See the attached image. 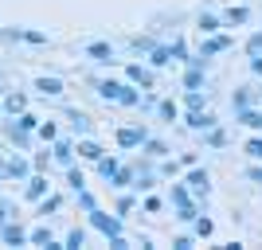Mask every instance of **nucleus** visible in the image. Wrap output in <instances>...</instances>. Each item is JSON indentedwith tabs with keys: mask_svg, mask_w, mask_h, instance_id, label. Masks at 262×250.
Segmentation results:
<instances>
[{
	"mask_svg": "<svg viewBox=\"0 0 262 250\" xmlns=\"http://www.w3.org/2000/svg\"><path fill=\"white\" fill-rule=\"evenodd\" d=\"M227 47H231V39L215 32V35H208V39H204V51H200V55H204V59H211V55H223Z\"/></svg>",
	"mask_w": 262,
	"mask_h": 250,
	"instance_id": "nucleus-5",
	"label": "nucleus"
},
{
	"mask_svg": "<svg viewBox=\"0 0 262 250\" xmlns=\"http://www.w3.org/2000/svg\"><path fill=\"white\" fill-rule=\"evenodd\" d=\"M35 90H39V94H43V98H59V94H63V82H59V78H35Z\"/></svg>",
	"mask_w": 262,
	"mask_h": 250,
	"instance_id": "nucleus-9",
	"label": "nucleus"
},
{
	"mask_svg": "<svg viewBox=\"0 0 262 250\" xmlns=\"http://www.w3.org/2000/svg\"><path fill=\"white\" fill-rule=\"evenodd\" d=\"M98 94L106 102H118V94H121V82H114V78H106V82H98Z\"/></svg>",
	"mask_w": 262,
	"mask_h": 250,
	"instance_id": "nucleus-22",
	"label": "nucleus"
},
{
	"mask_svg": "<svg viewBox=\"0 0 262 250\" xmlns=\"http://www.w3.org/2000/svg\"><path fill=\"white\" fill-rule=\"evenodd\" d=\"M219 28H223V20H219V16H211V12H204V16H200V35H215Z\"/></svg>",
	"mask_w": 262,
	"mask_h": 250,
	"instance_id": "nucleus-16",
	"label": "nucleus"
},
{
	"mask_svg": "<svg viewBox=\"0 0 262 250\" xmlns=\"http://www.w3.org/2000/svg\"><path fill=\"white\" fill-rule=\"evenodd\" d=\"M204 133H208V145H211V149H223V145H227V133L215 129V125H211V129H204Z\"/></svg>",
	"mask_w": 262,
	"mask_h": 250,
	"instance_id": "nucleus-29",
	"label": "nucleus"
},
{
	"mask_svg": "<svg viewBox=\"0 0 262 250\" xmlns=\"http://www.w3.org/2000/svg\"><path fill=\"white\" fill-rule=\"evenodd\" d=\"M251 71H254V75H262V51L251 55Z\"/></svg>",
	"mask_w": 262,
	"mask_h": 250,
	"instance_id": "nucleus-50",
	"label": "nucleus"
},
{
	"mask_svg": "<svg viewBox=\"0 0 262 250\" xmlns=\"http://www.w3.org/2000/svg\"><path fill=\"white\" fill-rule=\"evenodd\" d=\"M247 156H251V161H262V137H251V141H247Z\"/></svg>",
	"mask_w": 262,
	"mask_h": 250,
	"instance_id": "nucleus-36",
	"label": "nucleus"
},
{
	"mask_svg": "<svg viewBox=\"0 0 262 250\" xmlns=\"http://www.w3.org/2000/svg\"><path fill=\"white\" fill-rule=\"evenodd\" d=\"M78 156H82V161H98V156H106V149H102L98 141H86V137H82V141H78Z\"/></svg>",
	"mask_w": 262,
	"mask_h": 250,
	"instance_id": "nucleus-13",
	"label": "nucleus"
},
{
	"mask_svg": "<svg viewBox=\"0 0 262 250\" xmlns=\"http://www.w3.org/2000/svg\"><path fill=\"white\" fill-rule=\"evenodd\" d=\"M39 137H43L47 145H51L55 137H59V129H55V121H39Z\"/></svg>",
	"mask_w": 262,
	"mask_h": 250,
	"instance_id": "nucleus-33",
	"label": "nucleus"
},
{
	"mask_svg": "<svg viewBox=\"0 0 262 250\" xmlns=\"http://www.w3.org/2000/svg\"><path fill=\"white\" fill-rule=\"evenodd\" d=\"M12 211H16V207H12V203H4V199H0V223H4V219H12Z\"/></svg>",
	"mask_w": 262,
	"mask_h": 250,
	"instance_id": "nucleus-48",
	"label": "nucleus"
},
{
	"mask_svg": "<svg viewBox=\"0 0 262 250\" xmlns=\"http://www.w3.org/2000/svg\"><path fill=\"white\" fill-rule=\"evenodd\" d=\"M211 125H215V118H211V113H204V109H188V129H211Z\"/></svg>",
	"mask_w": 262,
	"mask_h": 250,
	"instance_id": "nucleus-8",
	"label": "nucleus"
},
{
	"mask_svg": "<svg viewBox=\"0 0 262 250\" xmlns=\"http://www.w3.org/2000/svg\"><path fill=\"white\" fill-rule=\"evenodd\" d=\"M59 203H63L59 196H43V199H39V215H51V211H59Z\"/></svg>",
	"mask_w": 262,
	"mask_h": 250,
	"instance_id": "nucleus-31",
	"label": "nucleus"
},
{
	"mask_svg": "<svg viewBox=\"0 0 262 250\" xmlns=\"http://www.w3.org/2000/svg\"><path fill=\"white\" fill-rule=\"evenodd\" d=\"M133 180H137L133 168H118V172L110 176V184H114V188H133Z\"/></svg>",
	"mask_w": 262,
	"mask_h": 250,
	"instance_id": "nucleus-17",
	"label": "nucleus"
},
{
	"mask_svg": "<svg viewBox=\"0 0 262 250\" xmlns=\"http://www.w3.org/2000/svg\"><path fill=\"white\" fill-rule=\"evenodd\" d=\"M188 188H192L196 196H208V172H204V168H192V172H188Z\"/></svg>",
	"mask_w": 262,
	"mask_h": 250,
	"instance_id": "nucleus-11",
	"label": "nucleus"
},
{
	"mask_svg": "<svg viewBox=\"0 0 262 250\" xmlns=\"http://www.w3.org/2000/svg\"><path fill=\"white\" fill-rule=\"evenodd\" d=\"M145 211H149V215H157V211H161V199L149 196V199H145Z\"/></svg>",
	"mask_w": 262,
	"mask_h": 250,
	"instance_id": "nucleus-47",
	"label": "nucleus"
},
{
	"mask_svg": "<svg viewBox=\"0 0 262 250\" xmlns=\"http://www.w3.org/2000/svg\"><path fill=\"white\" fill-rule=\"evenodd\" d=\"M67 184H71V188H75V192H82V188H86V176H82V172H78V168H75V164H67Z\"/></svg>",
	"mask_w": 262,
	"mask_h": 250,
	"instance_id": "nucleus-26",
	"label": "nucleus"
},
{
	"mask_svg": "<svg viewBox=\"0 0 262 250\" xmlns=\"http://www.w3.org/2000/svg\"><path fill=\"white\" fill-rule=\"evenodd\" d=\"M192 223H196V235H200V239H208L211 231H215V223H211V219H204V215H196Z\"/></svg>",
	"mask_w": 262,
	"mask_h": 250,
	"instance_id": "nucleus-30",
	"label": "nucleus"
},
{
	"mask_svg": "<svg viewBox=\"0 0 262 250\" xmlns=\"http://www.w3.org/2000/svg\"><path fill=\"white\" fill-rule=\"evenodd\" d=\"M118 145H121V149H141V145H145V129H133V125L118 129Z\"/></svg>",
	"mask_w": 262,
	"mask_h": 250,
	"instance_id": "nucleus-3",
	"label": "nucleus"
},
{
	"mask_svg": "<svg viewBox=\"0 0 262 250\" xmlns=\"http://www.w3.org/2000/svg\"><path fill=\"white\" fill-rule=\"evenodd\" d=\"M188 109H204V94L200 90H188Z\"/></svg>",
	"mask_w": 262,
	"mask_h": 250,
	"instance_id": "nucleus-43",
	"label": "nucleus"
},
{
	"mask_svg": "<svg viewBox=\"0 0 262 250\" xmlns=\"http://www.w3.org/2000/svg\"><path fill=\"white\" fill-rule=\"evenodd\" d=\"M28 242H32V246H47V250H51V227H35L32 231V235H28Z\"/></svg>",
	"mask_w": 262,
	"mask_h": 250,
	"instance_id": "nucleus-19",
	"label": "nucleus"
},
{
	"mask_svg": "<svg viewBox=\"0 0 262 250\" xmlns=\"http://www.w3.org/2000/svg\"><path fill=\"white\" fill-rule=\"evenodd\" d=\"M168 51H172V59H188V47L180 43V39H172V47H168Z\"/></svg>",
	"mask_w": 262,
	"mask_h": 250,
	"instance_id": "nucleus-44",
	"label": "nucleus"
},
{
	"mask_svg": "<svg viewBox=\"0 0 262 250\" xmlns=\"http://www.w3.org/2000/svg\"><path fill=\"white\" fill-rule=\"evenodd\" d=\"M20 39H24V43H35V47H39V43H47V35H43V32H24Z\"/></svg>",
	"mask_w": 262,
	"mask_h": 250,
	"instance_id": "nucleus-42",
	"label": "nucleus"
},
{
	"mask_svg": "<svg viewBox=\"0 0 262 250\" xmlns=\"http://www.w3.org/2000/svg\"><path fill=\"white\" fill-rule=\"evenodd\" d=\"M172 246H176V250H192V239H188V235H180V239H176Z\"/></svg>",
	"mask_w": 262,
	"mask_h": 250,
	"instance_id": "nucleus-49",
	"label": "nucleus"
},
{
	"mask_svg": "<svg viewBox=\"0 0 262 250\" xmlns=\"http://www.w3.org/2000/svg\"><path fill=\"white\" fill-rule=\"evenodd\" d=\"M16 125H20V129H28V133H35V129H39V118L24 109V113H16Z\"/></svg>",
	"mask_w": 262,
	"mask_h": 250,
	"instance_id": "nucleus-28",
	"label": "nucleus"
},
{
	"mask_svg": "<svg viewBox=\"0 0 262 250\" xmlns=\"http://www.w3.org/2000/svg\"><path fill=\"white\" fill-rule=\"evenodd\" d=\"M184 86H188V90H200V86H204V71H200V66H188Z\"/></svg>",
	"mask_w": 262,
	"mask_h": 250,
	"instance_id": "nucleus-27",
	"label": "nucleus"
},
{
	"mask_svg": "<svg viewBox=\"0 0 262 250\" xmlns=\"http://www.w3.org/2000/svg\"><path fill=\"white\" fill-rule=\"evenodd\" d=\"M8 129V141L16 145V149H28L32 145V137H28V129H20V125H4Z\"/></svg>",
	"mask_w": 262,
	"mask_h": 250,
	"instance_id": "nucleus-15",
	"label": "nucleus"
},
{
	"mask_svg": "<svg viewBox=\"0 0 262 250\" xmlns=\"http://www.w3.org/2000/svg\"><path fill=\"white\" fill-rule=\"evenodd\" d=\"M24 196H28V199H43V196H47V176H28Z\"/></svg>",
	"mask_w": 262,
	"mask_h": 250,
	"instance_id": "nucleus-10",
	"label": "nucleus"
},
{
	"mask_svg": "<svg viewBox=\"0 0 262 250\" xmlns=\"http://www.w3.org/2000/svg\"><path fill=\"white\" fill-rule=\"evenodd\" d=\"M258 51H262V32L251 35V43H247V55H258Z\"/></svg>",
	"mask_w": 262,
	"mask_h": 250,
	"instance_id": "nucleus-46",
	"label": "nucleus"
},
{
	"mask_svg": "<svg viewBox=\"0 0 262 250\" xmlns=\"http://www.w3.org/2000/svg\"><path fill=\"white\" fill-rule=\"evenodd\" d=\"M145 152H149V156H164L168 145H164V141H149V137H145Z\"/></svg>",
	"mask_w": 262,
	"mask_h": 250,
	"instance_id": "nucleus-34",
	"label": "nucleus"
},
{
	"mask_svg": "<svg viewBox=\"0 0 262 250\" xmlns=\"http://www.w3.org/2000/svg\"><path fill=\"white\" fill-rule=\"evenodd\" d=\"M125 78H129L133 86H145V90L153 86V75H149V71H145L141 63H129V66H125Z\"/></svg>",
	"mask_w": 262,
	"mask_h": 250,
	"instance_id": "nucleus-6",
	"label": "nucleus"
},
{
	"mask_svg": "<svg viewBox=\"0 0 262 250\" xmlns=\"http://www.w3.org/2000/svg\"><path fill=\"white\" fill-rule=\"evenodd\" d=\"M51 156L59 164H75V141H67V137H55L51 141Z\"/></svg>",
	"mask_w": 262,
	"mask_h": 250,
	"instance_id": "nucleus-2",
	"label": "nucleus"
},
{
	"mask_svg": "<svg viewBox=\"0 0 262 250\" xmlns=\"http://www.w3.org/2000/svg\"><path fill=\"white\" fill-rule=\"evenodd\" d=\"M78 207H82V211H94V207H98V203H94V196H90L86 188L78 192Z\"/></svg>",
	"mask_w": 262,
	"mask_h": 250,
	"instance_id": "nucleus-39",
	"label": "nucleus"
},
{
	"mask_svg": "<svg viewBox=\"0 0 262 250\" xmlns=\"http://www.w3.org/2000/svg\"><path fill=\"white\" fill-rule=\"evenodd\" d=\"M149 63H153V66H168V63H172V51H168V47H149Z\"/></svg>",
	"mask_w": 262,
	"mask_h": 250,
	"instance_id": "nucleus-18",
	"label": "nucleus"
},
{
	"mask_svg": "<svg viewBox=\"0 0 262 250\" xmlns=\"http://www.w3.org/2000/svg\"><path fill=\"white\" fill-rule=\"evenodd\" d=\"M235 109H243V106H251V90H235Z\"/></svg>",
	"mask_w": 262,
	"mask_h": 250,
	"instance_id": "nucleus-41",
	"label": "nucleus"
},
{
	"mask_svg": "<svg viewBox=\"0 0 262 250\" xmlns=\"http://www.w3.org/2000/svg\"><path fill=\"white\" fill-rule=\"evenodd\" d=\"M90 227L94 231H102L106 239H114V235H121V215H106V211H90Z\"/></svg>",
	"mask_w": 262,
	"mask_h": 250,
	"instance_id": "nucleus-1",
	"label": "nucleus"
},
{
	"mask_svg": "<svg viewBox=\"0 0 262 250\" xmlns=\"http://www.w3.org/2000/svg\"><path fill=\"white\" fill-rule=\"evenodd\" d=\"M196 215H200V211H196L192 203H180V207H176V219H184V223H192Z\"/></svg>",
	"mask_w": 262,
	"mask_h": 250,
	"instance_id": "nucleus-37",
	"label": "nucleus"
},
{
	"mask_svg": "<svg viewBox=\"0 0 262 250\" xmlns=\"http://www.w3.org/2000/svg\"><path fill=\"white\" fill-rule=\"evenodd\" d=\"M118 102H121V106H137V102H141L137 86H133V82H121V94H118Z\"/></svg>",
	"mask_w": 262,
	"mask_h": 250,
	"instance_id": "nucleus-20",
	"label": "nucleus"
},
{
	"mask_svg": "<svg viewBox=\"0 0 262 250\" xmlns=\"http://www.w3.org/2000/svg\"><path fill=\"white\" fill-rule=\"evenodd\" d=\"M247 180H254V184H262V168H251V172H247Z\"/></svg>",
	"mask_w": 262,
	"mask_h": 250,
	"instance_id": "nucleus-51",
	"label": "nucleus"
},
{
	"mask_svg": "<svg viewBox=\"0 0 262 250\" xmlns=\"http://www.w3.org/2000/svg\"><path fill=\"white\" fill-rule=\"evenodd\" d=\"M247 20H251V12H247V8H231L227 12V24H231V28H235V24H247Z\"/></svg>",
	"mask_w": 262,
	"mask_h": 250,
	"instance_id": "nucleus-32",
	"label": "nucleus"
},
{
	"mask_svg": "<svg viewBox=\"0 0 262 250\" xmlns=\"http://www.w3.org/2000/svg\"><path fill=\"white\" fill-rule=\"evenodd\" d=\"M235 113H239V125H247V129H262V113H258V109L243 106V109H235Z\"/></svg>",
	"mask_w": 262,
	"mask_h": 250,
	"instance_id": "nucleus-14",
	"label": "nucleus"
},
{
	"mask_svg": "<svg viewBox=\"0 0 262 250\" xmlns=\"http://www.w3.org/2000/svg\"><path fill=\"white\" fill-rule=\"evenodd\" d=\"M129 211H133V196H121L118 199V215H129Z\"/></svg>",
	"mask_w": 262,
	"mask_h": 250,
	"instance_id": "nucleus-45",
	"label": "nucleus"
},
{
	"mask_svg": "<svg viewBox=\"0 0 262 250\" xmlns=\"http://www.w3.org/2000/svg\"><path fill=\"white\" fill-rule=\"evenodd\" d=\"M157 113H161L164 121H176V106L172 102H157Z\"/></svg>",
	"mask_w": 262,
	"mask_h": 250,
	"instance_id": "nucleus-38",
	"label": "nucleus"
},
{
	"mask_svg": "<svg viewBox=\"0 0 262 250\" xmlns=\"http://www.w3.org/2000/svg\"><path fill=\"white\" fill-rule=\"evenodd\" d=\"M180 203H192V199H188V188L184 184H172V207H180Z\"/></svg>",
	"mask_w": 262,
	"mask_h": 250,
	"instance_id": "nucleus-35",
	"label": "nucleus"
},
{
	"mask_svg": "<svg viewBox=\"0 0 262 250\" xmlns=\"http://www.w3.org/2000/svg\"><path fill=\"white\" fill-rule=\"evenodd\" d=\"M78 246H86V231L82 227H75L71 235H67V242H63V250H78Z\"/></svg>",
	"mask_w": 262,
	"mask_h": 250,
	"instance_id": "nucleus-24",
	"label": "nucleus"
},
{
	"mask_svg": "<svg viewBox=\"0 0 262 250\" xmlns=\"http://www.w3.org/2000/svg\"><path fill=\"white\" fill-rule=\"evenodd\" d=\"M94 164H98V172H102V180H110V176H114V172H118V168H121V164L114 161V156H98V161H94Z\"/></svg>",
	"mask_w": 262,
	"mask_h": 250,
	"instance_id": "nucleus-25",
	"label": "nucleus"
},
{
	"mask_svg": "<svg viewBox=\"0 0 262 250\" xmlns=\"http://www.w3.org/2000/svg\"><path fill=\"white\" fill-rule=\"evenodd\" d=\"M67 118H71V129H75L78 137H86V133H90V118L82 113V109H67Z\"/></svg>",
	"mask_w": 262,
	"mask_h": 250,
	"instance_id": "nucleus-12",
	"label": "nucleus"
},
{
	"mask_svg": "<svg viewBox=\"0 0 262 250\" xmlns=\"http://www.w3.org/2000/svg\"><path fill=\"white\" fill-rule=\"evenodd\" d=\"M8 168H12V180H28V176H32V164L24 161V156H16V161H8Z\"/></svg>",
	"mask_w": 262,
	"mask_h": 250,
	"instance_id": "nucleus-21",
	"label": "nucleus"
},
{
	"mask_svg": "<svg viewBox=\"0 0 262 250\" xmlns=\"http://www.w3.org/2000/svg\"><path fill=\"white\" fill-rule=\"evenodd\" d=\"M86 55L94 59V63H114V47H110V43H102V39L86 43Z\"/></svg>",
	"mask_w": 262,
	"mask_h": 250,
	"instance_id": "nucleus-7",
	"label": "nucleus"
},
{
	"mask_svg": "<svg viewBox=\"0 0 262 250\" xmlns=\"http://www.w3.org/2000/svg\"><path fill=\"white\" fill-rule=\"evenodd\" d=\"M129 43H133V51H149V47H153V39H149V35H133Z\"/></svg>",
	"mask_w": 262,
	"mask_h": 250,
	"instance_id": "nucleus-40",
	"label": "nucleus"
},
{
	"mask_svg": "<svg viewBox=\"0 0 262 250\" xmlns=\"http://www.w3.org/2000/svg\"><path fill=\"white\" fill-rule=\"evenodd\" d=\"M0 239L8 242V246H24V242H28V235H24L12 219H4V223H0Z\"/></svg>",
	"mask_w": 262,
	"mask_h": 250,
	"instance_id": "nucleus-4",
	"label": "nucleus"
},
{
	"mask_svg": "<svg viewBox=\"0 0 262 250\" xmlns=\"http://www.w3.org/2000/svg\"><path fill=\"white\" fill-rule=\"evenodd\" d=\"M4 109L16 118V113H24V109H28V98H24V94H8V98H4Z\"/></svg>",
	"mask_w": 262,
	"mask_h": 250,
	"instance_id": "nucleus-23",
	"label": "nucleus"
}]
</instances>
